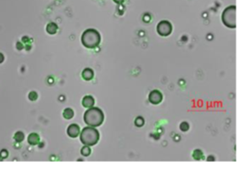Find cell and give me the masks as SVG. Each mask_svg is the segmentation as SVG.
Segmentation results:
<instances>
[{
	"label": "cell",
	"mask_w": 242,
	"mask_h": 170,
	"mask_svg": "<svg viewBox=\"0 0 242 170\" xmlns=\"http://www.w3.org/2000/svg\"><path fill=\"white\" fill-rule=\"evenodd\" d=\"M83 119L85 124L90 127H99L104 121V113L100 109L91 107L84 112Z\"/></svg>",
	"instance_id": "6da1fadb"
},
{
	"label": "cell",
	"mask_w": 242,
	"mask_h": 170,
	"mask_svg": "<svg viewBox=\"0 0 242 170\" xmlns=\"http://www.w3.org/2000/svg\"><path fill=\"white\" fill-rule=\"evenodd\" d=\"M100 34L94 28H88L81 35V42L86 48H95L100 44Z\"/></svg>",
	"instance_id": "7a4b0ae2"
},
{
	"label": "cell",
	"mask_w": 242,
	"mask_h": 170,
	"mask_svg": "<svg viewBox=\"0 0 242 170\" xmlns=\"http://www.w3.org/2000/svg\"><path fill=\"white\" fill-rule=\"evenodd\" d=\"M80 133V142L85 146H95L96 144H97L99 140V132L94 127H85Z\"/></svg>",
	"instance_id": "3957f363"
},
{
	"label": "cell",
	"mask_w": 242,
	"mask_h": 170,
	"mask_svg": "<svg viewBox=\"0 0 242 170\" xmlns=\"http://www.w3.org/2000/svg\"><path fill=\"white\" fill-rule=\"evenodd\" d=\"M236 6H230L226 8L221 15L222 23L230 28H235L236 26Z\"/></svg>",
	"instance_id": "277c9868"
},
{
	"label": "cell",
	"mask_w": 242,
	"mask_h": 170,
	"mask_svg": "<svg viewBox=\"0 0 242 170\" xmlns=\"http://www.w3.org/2000/svg\"><path fill=\"white\" fill-rule=\"evenodd\" d=\"M157 32L161 36H164V37L168 36L172 32V25L170 24V22L166 21V20L161 21L157 25Z\"/></svg>",
	"instance_id": "5b68a950"
},
{
	"label": "cell",
	"mask_w": 242,
	"mask_h": 170,
	"mask_svg": "<svg viewBox=\"0 0 242 170\" xmlns=\"http://www.w3.org/2000/svg\"><path fill=\"white\" fill-rule=\"evenodd\" d=\"M149 100L153 105H158L163 100V95L158 90H153L149 95Z\"/></svg>",
	"instance_id": "8992f818"
},
{
	"label": "cell",
	"mask_w": 242,
	"mask_h": 170,
	"mask_svg": "<svg viewBox=\"0 0 242 170\" xmlns=\"http://www.w3.org/2000/svg\"><path fill=\"white\" fill-rule=\"evenodd\" d=\"M80 129L79 125H77V124H71L67 127V134L71 138L78 137L80 135Z\"/></svg>",
	"instance_id": "52a82bcc"
},
{
	"label": "cell",
	"mask_w": 242,
	"mask_h": 170,
	"mask_svg": "<svg viewBox=\"0 0 242 170\" xmlns=\"http://www.w3.org/2000/svg\"><path fill=\"white\" fill-rule=\"evenodd\" d=\"M81 104L83 107L85 108H91L94 106L95 104V99L92 95H85L83 98H82V101H81Z\"/></svg>",
	"instance_id": "ba28073f"
},
{
	"label": "cell",
	"mask_w": 242,
	"mask_h": 170,
	"mask_svg": "<svg viewBox=\"0 0 242 170\" xmlns=\"http://www.w3.org/2000/svg\"><path fill=\"white\" fill-rule=\"evenodd\" d=\"M81 77L83 79L85 80H91L94 78V71L91 68H85L82 73H81Z\"/></svg>",
	"instance_id": "9c48e42d"
},
{
	"label": "cell",
	"mask_w": 242,
	"mask_h": 170,
	"mask_svg": "<svg viewBox=\"0 0 242 170\" xmlns=\"http://www.w3.org/2000/svg\"><path fill=\"white\" fill-rule=\"evenodd\" d=\"M27 142H28V144H31V146H36L40 142V136L37 133H31L27 137Z\"/></svg>",
	"instance_id": "30bf717a"
},
{
	"label": "cell",
	"mask_w": 242,
	"mask_h": 170,
	"mask_svg": "<svg viewBox=\"0 0 242 170\" xmlns=\"http://www.w3.org/2000/svg\"><path fill=\"white\" fill-rule=\"evenodd\" d=\"M58 30V26H57L55 23H48L47 26V31L49 34H55Z\"/></svg>",
	"instance_id": "8fae6325"
},
{
	"label": "cell",
	"mask_w": 242,
	"mask_h": 170,
	"mask_svg": "<svg viewBox=\"0 0 242 170\" xmlns=\"http://www.w3.org/2000/svg\"><path fill=\"white\" fill-rule=\"evenodd\" d=\"M192 157L195 160H203L204 159V155H203V152L201 149H195L193 151Z\"/></svg>",
	"instance_id": "7c38bea8"
},
{
	"label": "cell",
	"mask_w": 242,
	"mask_h": 170,
	"mask_svg": "<svg viewBox=\"0 0 242 170\" xmlns=\"http://www.w3.org/2000/svg\"><path fill=\"white\" fill-rule=\"evenodd\" d=\"M63 115L65 119L69 120L71 118H73L74 116V111L71 109V108H66L64 111V113H63Z\"/></svg>",
	"instance_id": "4fadbf2b"
},
{
	"label": "cell",
	"mask_w": 242,
	"mask_h": 170,
	"mask_svg": "<svg viewBox=\"0 0 242 170\" xmlns=\"http://www.w3.org/2000/svg\"><path fill=\"white\" fill-rule=\"evenodd\" d=\"M25 135L22 132H17L15 134H14V140H15L17 143H21V142L24 140Z\"/></svg>",
	"instance_id": "5bb4252c"
},
{
	"label": "cell",
	"mask_w": 242,
	"mask_h": 170,
	"mask_svg": "<svg viewBox=\"0 0 242 170\" xmlns=\"http://www.w3.org/2000/svg\"><path fill=\"white\" fill-rule=\"evenodd\" d=\"M91 148H89V146H85V147H83L82 148H81V150H80V153L83 155V156H85V157H87V156H89L90 154H91Z\"/></svg>",
	"instance_id": "9a60e30c"
},
{
	"label": "cell",
	"mask_w": 242,
	"mask_h": 170,
	"mask_svg": "<svg viewBox=\"0 0 242 170\" xmlns=\"http://www.w3.org/2000/svg\"><path fill=\"white\" fill-rule=\"evenodd\" d=\"M134 124L136 127H143L144 124H145V120L142 116H138L135 118V121H134Z\"/></svg>",
	"instance_id": "2e32d148"
},
{
	"label": "cell",
	"mask_w": 242,
	"mask_h": 170,
	"mask_svg": "<svg viewBox=\"0 0 242 170\" xmlns=\"http://www.w3.org/2000/svg\"><path fill=\"white\" fill-rule=\"evenodd\" d=\"M180 130L182 132H187L189 130V124L187 122H183L180 125Z\"/></svg>",
	"instance_id": "e0dca14e"
},
{
	"label": "cell",
	"mask_w": 242,
	"mask_h": 170,
	"mask_svg": "<svg viewBox=\"0 0 242 170\" xmlns=\"http://www.w3.org/2000/svg\"><path fill=\"white\" fill-rule=\"evenodd\" d=\"M28 98H30L31 101H34V100H36V99L38 98V95H37V93H36V92H34V91L31 92L30 94H28Z\"/></svg>",
	"instance_id": "ac0fdd59"
},
{
	"label": "cell",
	"mask_w": 242,
	"mask_h": 170,
	"mask_svg": "<svg viewBox=\"0 0 242 170\" xmlns=\"http://www.w3.org/2000/svg\"><path fill=\"white\" fill-rule=\"evenodd\" d=\"M7 156H8L7 150H6V149L2 150V152H1V157H2V158H7Z\"/></svg>",
	"instance_id": "d6986e66"
},
{
	"label": "cell",
	"mask_w": 242,
	"mask_h": 170,
	"mask_svg": "<svg viewBox=\"0 0 242 170\" xmlns=\"http://www.w3.org/2000/svg\"><path fill=\"white\" fill-rule=\"evenodd\" d=\"M3 61H4V56L2 53H0V63H3Z\"/></svg>",
	"instance_id": "ffe728a7"
},
{
	"label": "cell",
	"mask_w": 242,
	"mask_h": 170,
	"mask_svg": "<svg viewBox=\"0 0 242 170\" xmlns=\"http://www.w3.org/2000/svg\"><path fill=\"white\" fill-rule=\"evenodd\" d=\"M125 1V0H113V2H116V3H117V4H121V3H123Z\"/></svg>",
	"instance_id": "44dd1931"
},
{
	"label": "cell",
	"mask_w": 242,
	"mask_h": 170,
	"mask_svg": "<svg viewBox=\"0 0 242 170\" xmlns=\"http://www.w3.org/2000/svg\"><path fill=\"white\" fill-rule=\"evenodd\" d=\"M22 47H22L21 42H17V48H18V49H22Z\"/></svg>",
	"instance_id": "7402d4cb"
}]
</instances>
